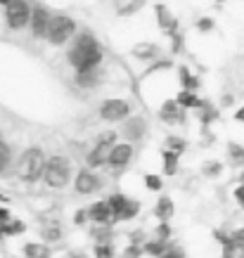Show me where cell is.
<instances>
[{
	"mask_svg": "<svg viewBox=\"0 0 244 258\" xmlns=\"http://www.w3.org/2000/svg\"><path fill=\"white\" fill-rule=\"evenodd\" d=\"M67 62L76 74L97 69L102 64V45L90 31H79L71 40V47L67 50Z\"/></svg>",
	"mask_w": 244,
	"mask_h": 258,
	"instance_id": "6da1fadb",
	"label": "cell"
},
{
	"mask_svg": "<svg viewBox=\"0 0 244 258\" xmlns=\"http://www.w3.org/2000/svg\"><path fill=\"white\" fill-rule=\"evenodd\" d=\"M45 161H47V154L43 152V147H38V145L26 147L15 161L17 180H19V182H26V185L40 182V180H43V171H45Z\"/></svg>",
	"mask_w": 244,
	"mask_h": 258,
	"instance_id": "7a4b0ae2",
	"label": "cell"
},
{
	"mask_svg": "<svg viewBox=\"0 0 244 258\" xmlns=\"http://www.w3.org/2000/svg\"><path fill=\"white\" fill-rule=\"evenodd\" d=\"M74 164L69 157L64 154H52L45 161V171H43V182L47 189H64L69 187L71 178H74Z\"/></svg>",
	"mask_w": 244,
	"mask_h": 258,
	"instance_id": "3957f363",
	"label": "cell"
},
{
	"mask_svg": "<svg viewBox=\"0 0 244 258\" xmlns=\"http://www.w3.org/2000/svg\"><path fill=\"white\" fill-rule=\"evenodd\" d=\"M116 138L118 133L116 131H104V133L97 135V140L86 154V168L90 171H97V168H104L107 161H109V152L111 147L116 145Z\"/></svg>",
	"mask_w": 244,
	"mask_h": 258,
	"instance_id": "277c9868",
	"label": "cell"
},
{
	"mask_svg": "<svg viewBox=\"0 0 244 258\" xmlns=\"http://www.w3.org/2000/svg\"><path fill=\"white\" fill-rule=\"evenodd\" d=\"M76 36V19L69 15H52V19H50V26H47V33H45V40L50 43V45H64L67 40H71Z\"/></svg>",
	"mask_w": 244,
	"mask_h": 258,
	"instance_id": "5b68a950",
	"label": "cell"
},
{
	"mask_svg": "<svg viewBox=\"0 0 244 258\" xmlns=\"http://www.w3.org/2000/svg\"><path fill=\"white\" fill-rule=\"evenodd\" d=\"M104 189V180L102 175L97 171H90V168H79L74 173V192L79 197H90V195H97Z\"/></svg>",
	"mask_w": 244,
	"mask_h": 258,
	"instance_id": "8992f818",
	"label": "cell"
},
{
	"mask_svg": "<svg viewBox=\"0 0 244 258\" xmlns=\"http://www.w3.org/2000/svg\"><path fill=\"white\" fill-rule=\"evenodd\" d=\"M31 19V3L29 0H10L5 5V24L12 31H22Z\"/></svg>",
	"mask_w": 244,
	"mask_h": 258,
	"instance_id": "52a82bcc",
	"label": "cell"
},
{
	"mask_svg": "<svg viewBox=\"0 0 244 258\" xmlns=\"http://www.w3.org/2000/svg\"><path fill=\"white\" fill-rule=\"evenodd\" d=\"M131 114H133V104L121 100V97H109V100H104L100 104V118L107 121V123H121Z\"/></svg>",
	"mask_w": 244,
	"mask_h": 258,
	"instance_id": "ba28073f",
	"label": "cell"
},
{
	"mask_svg": "<svg viewBox=\"0 0 244 258\" xmlns=\"http://www.w3.org/2000/svg\"><path fill=\"white\" fill-rule=\"evenodd\" d=\"M147 131H150V125H147L145 116H133V114L126 121H121V125H118V135L124 138V142H131V145L140 142L147 135Z\"/></svg>",
	"mask_w": 244,
	"mask_h": 258,
	"instance_id": "9c48e42d",
	"label": "cell"
},
{
	"mask_svg": "<svg viewBox=\"0 0 244 258\" xmlns=\"http://www.w3.org/2000/svg\"><path fill=\"white\" fill-rule=\"evenodd\" d=\"M133 157H135V147L131 145V142H116V145L111 147V152H109L107 168H111V171H124V168L131 166Z\"/></svg>",
	"mask_w": 244,
	"mask_h": 258,
	"instance_id": "30bf717a",
	"label": "cell"
},
{
	"mask_svg": "<svg viewBox=\"0 0 244 258\" xmlns=\"http://www.w3.org/2000/svg\"><path fill=\"white\" fill-rule=\"evenodd\" d=\"M50 19H52V12L45 8V5H31V19H29V31H31L33 38H45L47 26H50Z\"/></svg>",
	"mask_w": 244,
	"mask_h": 258,
	"instance_id": "8fae6325",
	"label": "cell"
},
{
	"mask_svg": "<svg viewBox=\"0 0 244 258\" xmlns=\"http://www.w3.org/2000/svg\"><path fill=\"white\" fill-rule=\"evenodd\" d=\"M159 118L164 121L166 125H185L188 123V111L178 107V102L173 97H168L159 104Z\"/></svg>",
	"mask_w": 244,
	"mask_h": 258,
	"instance_id": "7c38bea8",
	"label": "cell"
},
{
	"mask_svg": "<svg viewBox=\"0 0 244 258\" xmlns=\"http://www.w3.org/2000/svg\"><path fill=\"white\" fill-rule=\"evenodd\" d=\"M154 15H157V24H159V29L166 33V38H173V36L180 33L178 19H175L173 12L166 8L164 3H157V5H154Z\"/></svg>",
	"mask_w": 244,
	"mask_h": 258,
	"instance_id": "4fadbf2b",
	"label": "cell"
},
{
	"mask_svg": "<svg viewBox=\"0 0 244 258\" xmlns=\"http://www.w3.org/2000/svg\"><path fill=\"white\" fill-rule=\"evenodd\" d=\"M38 235H40V242L47 244V246H52V244L64 239V227L57 218H45V220H40Z\"/></svg>",
	"mask_w": 244,
	"mask_h": 258,
	"instance_id": "5bb4252c",
	"label": "cell"
},
{
	"mask_svg": "<svg viewBox=\"0 0 244 258\" xmlns=\"http://www.w3.org/2000/svg\"><path fill=\"white\" fill-rule=\"evenodd\" d=\"M88 211V220L90 225H111L114 227V218H111V209L107 199H97L86 209Z\"/></svg>",
	"mask_w": 244,
	"mask_h": 258,
	"instance_id": "9a60e30c",
	"label": "cell"
},
{
	"mask_svg": "<svg viewBox=\"0 0 244 258\" xmlns=\"http://www.w3.org/2000/svg\"><path fill=\"white\" fill-rule=\"evenodd\" d=\"M102 81H104V71L100 69V67L74 76V83H76V88H81V90H95V88L102 86Z\"/></svg>",
	"mask_w": 244,
	"mask_h": 258,
	"instance_id": "2e32d148",
	"label": "cell"
},
{
	"mask_svg": "<svg viewBox=\"0 0 244 258\" xmlns=\"http://www.w3.org/2000/svg\"><path fill=\"white\" fill-rule=\"evenodd\" d=\"M131 55L135 57V59H140V62H154V59H159L161 57V47L157 45V43H152V40H147V43H138V45L131 50Z\"/></svg>",
	"mask_w": 244,
	"mask_h": 258,
	"instance_id": "e0dca14e",
	"label": "cell"
},
{
	"mask_svg": "<svg viewBox=\"0 0 244 258\" xmlns=\"http://www.w3.org/2000/svg\"><path fill=\"white\" fill-rule=\"evenodd\" d=\"M154 216L159 218V223H171V218L175 216V202L168 195H159L154 204Z\"/></svg>",
	"mask_w": 244,
	"mask_h": 258,
	"instance_id": "ac0fdd59",
	"label": "cell"
},
{
	"mask_svg": "<svg viewBox=\"0 0 244 258\" xmlns=\"http://www.w3.org/2000/svg\"><path fill=\"white\" fill-rule=\"evenodd\" d=\"M88 235H90L93 244H114L116 230H114L111 225H90Z\"/></svg>",
	"mask_w": 244,
	"mask_h": 258,
	"instance_id": "d6986e66",
	"label": "cell"
},
{
	"mask_svg": "<svg viewBox=\"0 0 244 258\" xmlns=\"http://www.w3.org/2000/svg\"><path fill=\"white\" fill-rule=\"evenodd\" d=\"M22 258H52V246L43 242H26L22 246Z\"/></svg>",
	"mask_w": 244,
	"mask_h": 258,
	"instance_id": "ffe728a7",
	"label": "cell"
},
{
	"mask_svg": "<svg viewBox=\"0 0 244 258\" xmlns=\"http://www.w3.org/2000/svg\"><path fill=\"white\" fill-rule=\"evenodd\" d=\"M178 164H180V154H175L171 149H161V173L166 178H173L178 173Z\"/></svg>",
	"mask_w": 244,
	"mask_h": 258,
	"instance_id": "44dd1931",
	"label": "cell"
},
{
	"mask_svg": "<svg viewBox=\"0 0 244 258\" xmlns=\"http://www.w3.org/2000/svg\"><path fill=\"white\" fill-rule=\"evenodd\" d=\"M147 0H114V10L118 17H133L135 12H140L145 8Z\"/></svg>",
	"mask_w": 244,
	"mask_h": 258,
	"instance_id": "7402d4cb",
	"label": "cell"
},
{
	"mask_svg": "<svg viewBox=\"0 0 244 258\" xmlns=\"http://www.w3.org/2000/svg\"><path fill=\"white\" fill-rule=\"evenodd\" d=\"M175 102H178V107H182V109H202V104H204V100L202 97H197L195 93H190V90H178L173 97Z\"/></svg>",
	"mask_w": 244,
	"mask_h": 258,
	"instance_id": "603a6c76",
	"label": "cell"
},
{
	"mask_svg": "<svg viewBox=\"0 0 244 258\" xmlns=\"http://www.w3.org/2000/svg\"><path fill=\"white\" fill-rule=\"evenodd\" d=\"M225 154H228V164L232 166V168H242L244 166V145L230 140L228 145H225Z\"/></svg>",
	"mask_w": 244,
	"mask_h": 258,
	"instance_id": "cb8c5ba5",
	"label": "cell"
},
{
	"mask_svg": "<svg viewBox=\"0 0 244 258\" xmlns=\"http://www.w3.org/2000/svg\"><path fill=\"white\" fill-rule=\"evenodd\" d=\"M178 81H180V90H190V93H195V90L199 88V79L188 69V67H185V64L178 67Z\"/></svg>",
	"mask_w": 244,
	"mask_h": 258,
	"instance_id": "d4e9b609",
	"label": "cell"
},
{
	"mask_svg": "<svg viewBox=\"0 0 244 258\" xmlns=\"http://www.w3.org/2000/svg\"><path fill=\"white\" fill-rule=\"evenodd\" d=\"M126 202H128V195H124V192H111V195L107 197V204H109V209H111V218H114V225L118 223V216H121V211H124Z\"/></svg>",
	"mask_w": 244,
	"mask_h": 258,
	"instance_id": "484cf974",
	"label": "cell"
},
{
	"mask_svg": "<svg viewBox=\"0 0 244 258\" xmlns=\"http://www.w3.org/2000/svg\"><path fill=\"white\" fill-rule=\"evenodd\" d=\"M166 244L168 242H159V239H147V242L142 244V253L147 258H164V253H166Z\"/></svg>",
	"mask_w": 244,
	"mask_h": 258,
	"instance_id": "4316f807",
	"label": "cell"
},
{
	"mask_svg": "<svg viewBox=\"0 0 244 258\" xmlns=\"http://www.w3.org/2000/svg\"><path fill=\"white\" fill-rule=\"evenodd\" d=\"M197 111H199V123H202L204 131L213 123V121H216V118H218V109L213 107L211 102H206V100H204V104H202V109H197Z\"/></svg>",
	"mask_w": 244,
	"mask_h": 258,
	"instance_id": "83f0119b",
	"label": "cell"
},
{
	"mask_svg": "<svg viewBox=\"0 0 244 258\" xmlns=\"http://www.w3.org/2000/svg\"><path fill=\"white\" fill-rule=\"evenodd\" d=\"M142 204L138 202V199H133V197H128L126 206H124V211H121V216H118V223H128V220H135L138 218V213H140Z\"/></svg>",
	"mask_w": 244,
	"mask_h": 258,
	"instance_id": "f1b7e54d",
	"label": "cell"
},
{
	"mask_svg": "<svg viewBox=\"0 0 244 258\" xmlns=\"http://www.w3.org/2000/svg\"><path fill=\"white\" fill-rule=\"evenodd\" d=\"M0 232H3V237H19L26 232V223L22 218H12L10 223H5L0 227Z\"/></svg>",
	"mask_w": 244,
	"mask_h": 258,
	"instance_id": "f546056e",
	"label": "cell"
},
{
	"mask_svg": "<svg viewBox=\"0 0 244 258\" xmlns=\"http://www.w3.org/2000/svg\"><path fill=\"white\" fill-rule=\"evenodd\" d=\"M10 166H12V147H10V142L0 140V175L8 171Z\"/></svg>",
	"mask_w": 244,
	"mask_h": 258,
	"instance_id": "4dcf8cb0",
	"label": "cell"
},
{
	"mask_svg": "<svg viewBox=\"0 0 244 258\" xmlns=\"http://www.w3.org/2000/svg\"><path fill=\"white\" fill-rule=\"evenodd\" d=\"M142 185L150 189V192H161V189H164V180H161V175H157V173H145V175H142Z\"/></svg>",
	"mask_w": 244,
	"mask_h": 258,
	"instance_id": "1f68e13d",
	"label": "cell"
},
{
	"mask_svg": "<svg viewBox=\"0 0 244 258\" xmlns=\"http://www.w3.org/2000/svg\"><path fill=\"white\" fill-rule=\"evenodd\" d=\"M93 256L95 258H116V246L114 244H93Z\"/></svg>",
	"mask_w": 244,
	"mask_h": 258,
	"instance_id": "d6a6232c",
	"label": "cell"
},
{
	"mask_svg": "<svg viewBox=\"0 0 244 258\" xmlns=\"http://www.w3.org/2000/svg\"><path fill=\"white\" fill-rule=\"evenodd\" d=\"M166 149H171L175 154H182V152L188 149V140L180 138V135H168V138H166Z\"/></svg>",
	"mask_w": 244,
	"mask_h": 258,
	"instance_id": "836d02e7",
	"label": "cell"
},
{
	"mask_svg": "<svg viewBox=\"0 0 244 258\" xmlns=\"http://www.w3.org/2000/svg\"><path fill=\"white\" fill-rule=\"evenodd\" d=\"M171 237H173L171 223H159V225L154 227V239H159V242H171Z\"/></svg>",
	"mask_w": 244,
	"mask_h": 258,
	"instance_id": "e575fe53",
	"label": "cell"
},
{
	"mask_svg": "<svg viewBox=\"0 0 244 258\" xmlns=\"http://www.w3.org/2000/svg\"><path fill=\"white\" fill-rule=\"evenodd\" d=\"M202 175H206V178H218V175H223V164L221 161H204Z\"/></svg>",
	"mask_w": 244,
	"mask_h": 258,
	"instance_id": "d590c367",
	"label": "cell"
},
{
	"mask_svg": "<svg viewBox=\"0 0 244 258\" xmlns=\"http://www.w3.org/2000/svg\"><path fill=\"white\" fill-rule=\"evenodd\" d=\"M164 258H188V253H185V249H182L178 242H171L166 244V253H164Z\"/></svg>",
	"mask_w": 244,
	"mask_h": 258,
	"instance_id": "8d00e7d4",
	"label": "cell"
},
{
	"mask_svg": "<svg viewBox=\"0 0 244 258\" xmlns=\"http://www.w3.org/2000/svg\"><path fill=\"white\" fill-rule=\"evenodd\" d=\"M230 242L237 251H244V227H235L230 230Z\"/></svg>",
	"mask_w": 244,
	"mask_h": 258,
	"instance_id": "74e56055",
	"label": "cell"
},
{
	"mask_svg": "<svg viewBox=\"0 0 244 258\" xmlns=\"http://www.w3.org/2000/svg\"><path fill=\"white\" fill-rule=\"evenodd\" d=\"M213 239L221 244V249H225V246H232V242H230V230L216 227V230H213Z\"/></svg>",
	"mask_w": 244,
	"mask_h": 258,
	"instance_id": "f35d334b",
	"label": "cell"
},
{
	"mask_svg": "<svg viewBox=\"0 0 244 258\" xmlns=\"http://www.w3.org/2000/svg\"><path fill=\"white\" fill-rule=\"evenodd\" d=\"M142 246H135V244H126L124 251H121V258H142Z\"/></svg>",
	"mask_w": 244,
	"mask_h": 258,
	"instance_id": "ab89813d",
	"label": "cell"
},
{
	"mask_svg": "<svg viewBox=\"0 0 244 258\" xmlns=\"http://www.w3.org/2000/svg\"><path fill=\"white\" fill-rule=\"evenodd\" d=\"M213 26H216V24H213L211 17H199L197 19V31L199 33H211Z\"/></svg>",
	"mask_w": 244,
	"mask_h": 258,
	"instance_id": "60d3db41",
	"label": "cell"
},
{
	"mask_svg": "<svg viewBox=\"0 0 244 258\" xmlns=\"http://www.w3.org/2000/svg\"><path fill=\"white\" fill-rule=\"evenodd\" d=\"M71 223H74L76 227L90 225V220H88V211H86V209H79V211L74 213V218H71Z\"/></svg>",
	"mask_w": 244,
	"mask_h": 258,
	"instance_id": "b9f144b4",
	"label": "cell"
},
{
	"mask_svg": "<svg viewBox=\"0 0 244 258\" xmlns=\"http://www.w3.org/2000/svg\"><path fill=\"white\" fill-rule=\"evenodd\" d=\"M145 242H147L145 230H133V232H131V237H128V244H135V246H142Z\"/></svg>",
	"mask_w": 244,
	"mask_h": 258,
	"instance_id": "7bdbcfd3",
	"label": "cell"
},
{
	"mask_svg": "<svg viewBox=\"0 0 244 258\" xmlns=\"http://www.w3.org/2000/svg\"><path fill=\"white\" fill-rule=\"evenodd\" d=\"M10 220H12V213H10V209L0 204V227L5 225V223H10Z\"/></svg>",
	"mask_w": 244,
	"mask_h": 258,
	"instance_id": "ee69618b",
	"label": "cell"
},
{
	"mask_svg": "<svg viewBox=\"0 0 244 258\" xmlns=\"http://www.w3.org/2000/svg\"><path fill=\"white\" fill-rule=\"evenodd\" d=\"M221 258H237V249L235 246H225V249L221 251Z\"/></svg>",
	"mask_w": 244,
	"mask_h": 258,
	"instance_id": "f6af8a7d",
	"label": "cell"
},
{
	"mask_svg": "<svg viewBox=\"0 0 244 258\" xmlns=\"http://www.w3.org/2000/svg\"><path fill=\"white\" fill-rule=\"evenodd\" d=\"M67 258H88V253L83 249H71L69 253H67Z\"/></svg>",
	"mask_w": 244,
	"mask_h": 258,
	"instance_id": "bcb514c9",
	"label": "cell"
},
{
	"mask_svg": "<svg viewBox=\"0 0 244 258\" xmlns=\"http://www.w3.org/2000/svg\"><path fill=\"white\" fill-rule=\"evenodd\" d=\"M235 121H237V123H244V104L235 111Z\"/></svg>",
	"mask_w": 244,
	"mask_h": 258,
	"instance_id": "7dc6e473",
	"label": "cell"
},
{
	"mask_svg": "<svg viewBox=\"0 0 244 258\" xmlns=\"http://www.w3.org/2000/svg\"><path fill=\"white\" fill-rule=\"evenodd\" d=\"M232 102H235V97H232V95H223V97H221V104H223V107H230Z\"/></svg>",
	"mask_w": 244,
	"mask_h": 258,
	"instance_id": "c3c4849f",
	"label": "cell"
},
{
	"mask_svg": "<svg viewBox=\"0 0 244 258\" xmlns=\"http://www.w3.org/2000/svg\"><path fill=\"white\" fill-rule=\"evenodd\" d=\"M8 3H10V0H0V5H8Z\"/></svg>",
	"mask_w": 244,
	"mask_h": 258,
	"instance_id": "681fc988",
	"label": "cell"
}]
</instances>
